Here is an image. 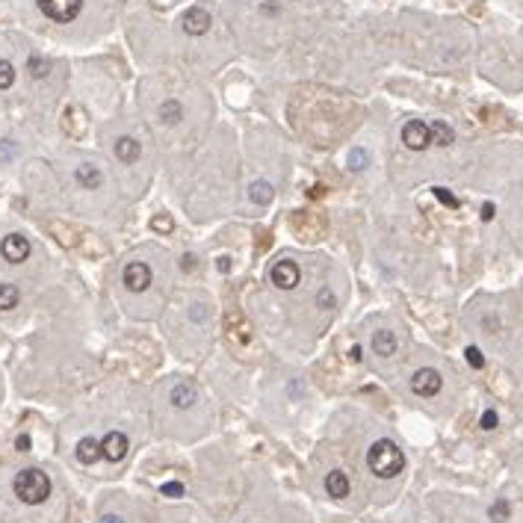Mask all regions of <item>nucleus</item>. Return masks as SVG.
<instances>
[{"label": "nucleus", "mask_w": 523, "mask_h": 523, "mask_svg": "<svg viewBox=\"0 0 523 523\" xmlns=\"http://www.w3.org/2000/svg\"><path fill=\"white\" fill-rule=\"evenodd\" d=\"M101 455L107 461H121L127 455V438L121 435V432H109L101 441Z\"/></svg>", "instance_id": "12"}, {"label": "nucleus", "mask_w": 523, "mask_h": 523, "mask_svg": "<svg viewBox=\"0 0 523 523\" xmlns=\"http://www.w3.org/2000/svg\"><path fill=\"white\" fill-rule=\"evenodd\" d=\"M366 464H370V470L378 476V479H393V476L402 473L405 455L393 441L382 438V441L373 443L370 452H366Z\"/></svg>", "instance_id": "1"}, {"label": "nucleus", "mask_w": 523, "mask_h": 523, "mask_svg": "<svg viewBox=\"0 0 523 523\" xmlns=\"http://www.w3.org/2000/svg\"><path fill=\"white\" fill-rule=\"evenodd\" d=\"M497 423H499V420H497V411L488 408L485 414H482V420H479V426H482L485 432H494V429H497Z\"/></svg>", "instance_id": "31"}, {"label": "nucleus", "mask_w": 523, "mask_h": 523, "mask_svg": "<svg viewBox=\"0 0 523 523\" xmlns=\"http://www.w3.org/2000/svg\"><path fill=\"white\" fill-rule=\"evenodd\" d=\"M441 387H443V378H441L438 370H432V366H423V370H417L414 375H411V391L423 399L438 396Z\"/></svg>", "instance_id": "5"}, {"label": "nucleus", "mask_w": 523, "mask_h": 523, "mask_svg": "<svg viewBox=\"0 0 523 523\" xmlns=\"http://www.w3.org/2000/svg\"><path fill=\"white\" fill-rule=\"evenodd\" d=\"M272 198H275V189L269 181H254L249 186V202L251 204H258V207H269L272 204Z\"/></svg>", "instance_id": "17"}, {"label": "nucleus", "mask_w": 523, "mask_h": 523, "mask_svg": "<svg viewBox=\"0 0 523 523\" xmlns=\"http://www.w3.org/2000/svg\"><path fill=\"white\" fill-rule=\"evenodd\" d=\"M36 6L42 9L44 18L57 21V24H71L80 15L83 0H36Z\"/></svg>", "instance_id": "3"}, {"label": "nucleus", "mask_w": 523, "mask_h": 523, "mask_svg": "<svg viewBox=\"0 0 523 523\" xmlns=\"http://www.w3.org/2000/svg\"><path fill=\"white\" fill-rule=\"evenodd\" d=\"M346 163H349V169H352V172H364V169H366V163H370V154H366L364 148H352Z\"/></svg>", "instance_id": "24"}, {"label": "nucleus", "mask_w": 523, "mask_h": 523, "mask_svg": "<svg viewBox=\"0 0 523 523\" xmlns=\"http://www.w3.org/2000/svg\"><path fill=\"white\" fill-rule=\"evenodd\" d=\"M151 228H154V231H160V233H169L175 225H172V219H169V216H154V219H151Z\"/></svg>", "instance_id": "30"}, {"label": "nucleus", "mask_w": 523, "mask_h": 523, "mask_svg": "<svg viewBox=\"0 0 523 523\" xmlns=\"http://www.w3.org/2000/svg\"><path fill=\"white\" fill-rule=\"evenodd\" d=\"M74 181L80 184V189H98L104 184V172L95 163H80L74 169Z\"/></svg>", "instance_id": "13"}, {"label": "nucleus", "mask_w": 523, "mask_h": 523, "mask_svg": "<svg viewBox=\"0 0 523 523\" xmlns=\"http://www.w3.org/2000/svg\"><path fill=\"white\" fill-rule=\"evenodd\" d=\"M349 476L343 473V470H331L326 476V491L328 497H335V499H343V497H349Z\"/></svg>", "instance_id": "16"}, {"label": "nucleus", "mask_w": 523, "mask_h": 523, "mask_svg": "<svg viewBox=\"0 0 523 523\" xmlns=\"http://www.w3.org/2000/svg\"><path fill=\"white\" fill-rule=\"evenodd\" d=\"M15 447H18L21 452H27V450H30V438H27V435H21V438L15 441Z\"/></svg>", "instance_id": "37"}, {"label": "nucleus", "mask_w": 523, "mask_h": 523, "mask_svg": "<svg viewBox=\"0 0 523 523\" xmlns=\"http://www.w3.org/2000/svg\"><path fill=\"white\" fill-rule=\"evenodd\" d=\"M225 331H228V337L237 343V346H249L251 343V326L246 322V317L240 314V310H228L225 314Z\"/></svg>", "instance_id": "10"}, {"label": "nucleus", "mask_w": 523, "mask_h": 523, "mask_svg": "<svg viewBox=\"0 0 523 523\" xmlns=\"http://www.w3.org/2000/svg\"><path fill=\"white\" fill-rule=\"evenodd\" d=\"M319 302L326 305V308H335V296H331L328 290H322V293H319Z\"/></svg>", "instance_id": "34"}, {"label": "nucleus", "mask_w": 523, "mask_h": 523, "mask_svg": "<svg viewBox=\"0 0 523 523\" xmlns=\"http://www.w3.org/2000/svg\"><path fill=\"white\" fill-rule=\"evenodd\" d=\"M27 71H30V77H36V80H42V77H48V71H51V62L44 60V57H30V60H27Z\"/></svg>", "instance_id": "23"}, {"label": "nucleus", "mask_w": 523, "mask_h": 523, "mask_svg": "<svg viewBox=\"0 0 523 523\" xmlns=\"http://www.w3.org/2000/svg\"><path fill=\"white\" fill-rule=\"evenodd\" d=\"M157 116L166 121V125H177V121L184 118V107L175 101V98H169V101H163L160 109H157Z\"/></svg>", "instance_id": "21"}, {"label": "nucleus", "mask_w": 523, "mask_h": 523, "mask_svg": "<svg viewBox=\"0 0 523 523\" xmlns=\"http://www.w3.org/2000/svg\"><path fill=\"white\" fill-rule=\"evenodd\" d=\"M98 459H101V441L83 438L80 443H77V461L80 464H95Z\"/></svg>", "instance_id": "19"}, {"label": "nucleus", "mask_w": 523, "mask_h": 523, "mask_svg": "<svg viewBox=\"0 0 523 523\" xmlns=\"http://www.w3.org/2000/svg\"><path fill=\"white\" fill-rule=\"evenodd\" d=\"M290 228L299 233L302 240H319L322 233H326V219L319 213H308V210H296L290 216Z\"/></svg>", "instance_id": "4"}, {"label": "nucleus", "mask_w": 523, "mask_h": 523, "mask_svg": "<svg viewBox=\"0 0 523 523\" xmlns=\"http://www.w3.org/2000/svg\"><path fill=\"white\" fill-rule=\"evenodd\" d=\"M21 302V293L15 284H0V310H12Z\"/></svg>", "instance_id": "22"}, {"label": "nucleus", "mask_w": 523, "mask_h": 523, "mask_svg": "<svg viewBox=\"0 0 523 523\" xmlns=\"http://www.w3.org/2000/svg\"><path fill=\"white\" fill-rule=\"evenodd\" d=\"M101 523H125V520H121L118 515H104V520Z\"/></svg>", "instance_id": "39"}, {"label": "nucleus", "mask_w": 523, "mask_h": 523, "mask_svg": "<svg viewBox=\"0 0 523 523\" xmlns=\"http://www.w3.org/2000/svg\"><path fill=\"white\" fill-rule=\"evenodd\" d=\"M464 358H467V364H470L473 370H482V366H485V355L476 349V346H467V349H464Z\"/></svg>", "instance_id": "27"}, {"label": "nucleus", "mask_w": 523, "mask_h": 523, "mask_svg": "<svg viewBox=\"0 0 523 523\" xmlns=\"http://www.w3.org/2000/svg\"><path fill=\"white\" fill-rule=\"evenodd\" d=\"M189 317H193V322H204V319H207V308H204V305H193Z\"/></svg>", "instance_id": "33"}, {"label": "nucleus", "mask_w": 523, "mask_h": 523, "mask_svg": "<svg viewBox=\"0 0 523 523\" xmlns=\"http://www.w3.org/2000/svg\"><path fill=\"white\" fill-rule=\"evenodd\" d=\"M121 278H125V287L130 293H145L151 287V266L142 260H133L125 266V275Z\"/></svg>", "instance_id": "6"}, {"label": "nucleus", "mask_w": 523, "mask_h": 523, "mask_svg": "<svg viewBox=\"0 0 523 523\" xmlns=\"http://www.w3.org/2000/svg\"><path fill=\"white\" fill-rule=\"evenodd\" d=\"M0 254H3L6 263H24L30 258V240L24 233H9L0 242Z\"/></svg>", "instance_id": "9"}, {"label": "nucleus", "mask_w": 523, "mask_h": 523, "mask_svg": "<svg viewBox=\"0 0 523 523\" xmlns=\"http://www.w3.org/2000/svg\"><path fill=\"white\" fill-rule=\"evenodd\" d=\"M216 269L219 272H231V258H219L216 260Z\"/></svg>", "instance_id": "35"}, {"label": "nucleus", "mask_w": 523, "mask_h": 523, "mask_svg": "<svg viewBox=\"0 0 523 523\" xmlns=\"http://www.w3.org/2000/svg\"><path fill=\"white\" fill-rule=\"evenodd\" d=\"M181 266H184V269H193V254H186V258H184V263H181Z\"/></svg>", "instance_id": "41"}, {"label": "nucleus", "mask_w": 523, "mask_h": 523, "mask_svg": "<svg viewBox=\"0 0 523 523\" xmlns=\"http://www.w3.org/2000/svg\"><path fill=\"white\" fill-rule=\"evenodd\" d=\"M508 503L506 499H497V503L491 506V511H488V515H491V520H497V523H503V520H508Z\"/></svg>", "instance_id": "28"}, {"label": "nucleus", "mask_w": 523, "mask_h": 523, "mask_svg": "<svg viewBox=\"0 0 523 523\" xmlns=\"http://www.w3.org/2000/svg\"><path fill=\"white\" fill-rule=\"evenodd\" d=\"M432 193H435V198H438L441 204H447L450 210H459V198H455L447 186H435V189H432Z\"/></svg>", "instance_id": "26"}, {"label": "nucleus", "mask_w": 523, "mask_h": 523, "mask_svg": "<svg viewBox=\"0 0 523 523\" xmlns=\"http://www.w3.org/2000/svg\"><path fill=\"white\" fill-rule=\"evenodd\" d=\"M310 198H322V195H326V186H322V184H317V186H310V193H308Z\"/></svg>", "instance_id": "36"}, {"label": "nucleus", "mask_w": 523, "mask_h": 523, "mask_svg": "<svg viewBox=\"0 0 523 523\" xmlns=\"http://www.w3.org/2000/svg\"><path fill=\"white\" fill-rule=\"evenodd\" d=\"M429 133H432V142L441 145V148H447V145H452V142H455V133H452V127L447 125V121H432Z\"/></svg>", "instance_id": "20"}, {"label": "nucleus", "mask_w": 523, "mask_h": 523, "mask_svg": "<svg viewBox=\"0 0 523 523\" xmlns=\"http://www.w3.org/2000/svg\"><path fill=\"white\" fill-rule=\"evenodd\" d=\"M169 399H172V405H175V408L186 411V408H193V405L198 402V393H195V387L189 384V382H177V384L172 387Z\"/></svg>", "instance_id": "15"}, {"label": "nucleus", "mask_w": 523, "mask_h": 523, "mask_svg": "<svg viewBox=\"0 0 523 523\" xmlns=\"http://www.w3.org/2000/svg\"><path fill=\"white\" fill-rule=\"evenodd\" d=\"M349 358H352V361H358V358H361V346H352V352H349Z\"/></svg>", "instance_id": "40"}, {"label": "nucleus", "mask_w": 523, "mask_h": 523, "mask_svg": "<svg viewBox=\"0 0 523 523\" xmlns=\"http://www.w3.org/2000/svg\"><path fill=\"white\" fill-rule=\"evenodd\" d=\"M402 142H405V148H411V151H426V148L432 145L429 125H423V121H417V118L405 121V127H402Z\"/></svg>", "instance_id": "8"}, {"label": "nucleus", "mask_w": 523, "mask_h": 523, "mask_svg": "<svg viewBox=\"0 0 523 523\" xmlns=\"http://www.w3.org/2000/svg\"><path fill=\"white\" fill-rule=\"evenodd\" d=\"M15 497L21 499V503H27V506H39L44 503V499L51 497V479H48V473H42L36 470V467H27V470H21L15 476Z\"/></svg>", "instance_id": "2"}, {"label": "nucleus", "mask_w": 523, "mask_h": 523, "mask_svg": "<svg viewBox=\"0 0 523 523\" xmlns=\"http://www.w3.org/2000/svg\"><path fill=\"white\" fill-rule=\"evenodd\" d=\"M15 157V142L12 139H3L0 142V163H9Z\"/></svg>", "instance_id": "29"}, {"label": "nucleus", "mask_w": 523, "mask_h": 523, "mask_svg": "<svg viewBox=\"0 0 523 523\" xmlns=\"http://www.w3.org/2000/svg\"><path fill=\"white\" fill-rule=\"evenodd\" d=\"M116 157L125 163V166H133L139 157H142V145L133 136H118L116 139Z\"/></svg>", "instance_id": "14"}, {"label": "nucleus", "mask_w": 523, "mask_h": 523, "mask_svg": "<svg viewBox=\"0 0 523 523\" xmlns=\"http://www.w3.org/2000/svg\"><path fill=\"white\" fill-rule=\"evenodd\" d=\"M181 27H184L186 36H204V33L210 30V12L204 6L186 9V15L181 18Z\"/></svg>", "instance_id": "11"}, {"label": "nucleus", "mask_w": 523, "mask_h": 523, "mask_svg": "<svg viewBox=\"0 0 523 523\" xmlns=\"http://www.w3.org/2000/svg\"><path fill=\"white\" fill-rule=\"evenodd\" d=\"M160 491H163L166 497H184V485H181V482H166Z\"/></svg>", "instance_id": "32"}, {"label": "nucleus", "mask_w": 523, "mask_h": 523, "mask_svg": "<svg viewBox=\"0 0 523 523\" xmlns=\"http://www.w3.org/2000/svg\"><path fill=\"white\" fill-rule=\"evenodd\" d=\"M494 219V204H485L482 207V222H491Z\"/></svg>", "instance_id": "38"}, {"label": "nucleus", "mask_w": 523, "mask_h": 523, "mask_svg": "<svg viewBox=\"0 0 523 523\" xmlns=\"http://www.w3.org/2000/svg\"><path fill=\"white\" fill-rule=\"evenodd\" d=\"M269 278H272V284L278 287V290H296L302 272H299V263H296V260H278V263L272 266Z\"/></svg>", "instance_id": "7"}, {"label": "nucleus", "mask_w": 523, "mask_h": 523, "mask_svg": "<svg viewBox=\"0 0 523 523\" xmlns=\"http://www.w3.org/2000/svg\"><path fill=\"white\" fill-rule=\"evenodd\" d=\"M15 83V69L9 60H0V89H9Z\"/></svg>", "instance_id": "25"}, {"label": "nucleus", "mask_w": 523, "mask_h": 523, "mask_svg": "<svg viewBox=\"0 0 523 523\" xmlns=\"http://www.w3.org/2000/svg\"><path fill=\"white\" fill-rule=\"evenodd\" d=\"M373 352L382 355V358H391V355L396 352V335L393 331H375L373 335Z\"/></svg>", "instance_id": "18"}]
</instances>
